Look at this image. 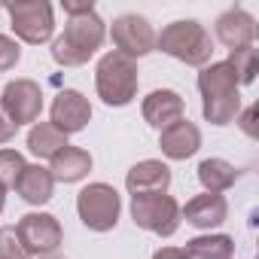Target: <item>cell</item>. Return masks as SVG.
Segmentation results:
<instances>
[{
  "label": "cell",
  "mask_w": 259,
  "mask_h": 259,
  "mask_svg": "<svg viewBox=\"0 0 259 259\" xmlns=\"http://www.w3.org/2000/svg\"><path fill=\"white\" fill-rule=\"evenodd\" d=\"M16 235L22 241V250L31 256H46V253H55L64 241V229L61 223L52 217V213H25L19 223H16Z\"/></svg>",
  "instance_id": "8"
},
{
  "label": "cell",
  "mask_w": 259,
  "mask_h": 259,
  "mask_svg": "<svg viewBox=\"0 0 259 259\" xmlns=\"http://www.w3.org/2000/svg\"><path fill=\"white\" fill-rule=\"evenodd\" d=\"M92 171V156L82 147H64L61 153H55L49 159V174L55 183H79L82 177H89Z\"/></svg>",
  "instance_id": "17"
},
{
  "label": "cell",
  "mask_w": 259,
  "mask_h": 259,
  "mask_svg": "<svg viewBox=\"0 0 259 259\" xmlns=\"http://www.w3.org/2000/svg\"><path fill=\"white\" fill-rule=\"evenodd\" d=\"M153 259H186V256H183V247H162L153 253Z\"/></svg>",
  "instance_id": "28"
},
{
  "label": "cell",
  "mask_w": 259,
  "mask_h": 259,
  "mask_svg": "<svg viewBox=\"0 0 259 259\" xmlns=\"http://www.w3.org/2000/svg\"><path fill=\"white\" fill-rule=\"evenodd\" d=\"M16 132H19V128H16V122L4 113V107H0V147H4V144H10L13 138H16Z\"/></svg>",
  "instance_id": "26"
},
{
  "label": "cell",
  "mask_w": 259,
  "mask_h": 259,
  "mask_svg": "<svg viewBox=\"0 0 259 259\" xmlns=\"http://www.w3.org/2000/svg\"><path fill=\"white\" fill-rule=\"evenodd\" d=\"M138 61L125 58L122 52H107L98 67H95V89H98V98L107 104V107H125L138 98Z\"/></svg>",
  "instance_id": "4"
},
{
  "label": "cell",
  "mask_w": 259,
  "mask_h": 259,
  "mask_svg": "<svg viewBox=\"0 0 259 259\" xmlns=\"http://www.w3.org/2000/svg\"><path fill=\"white\" fill-rule=\"evenodd\" d=\"M37 259H64V256H58V253H46V256H37Z\"/></svg>",
  "instance_id": "31"
},
{
  "label": "cell",
  "mask_w": 259,
  "mask_h": 259,
  "mask_svg": "<svg viewBox=\"0 0 259 259\" xmlns=\"http://www.w3.org/2000/svg\"><path fill=\"white\" fill-rule=\"evenodd\" d=\"M7 13H10V28L22 43L43 46L52 40L55 34L52 4H46V0H16V4L7 7Z\"/></svg>",
  "instance_id": "7"
},
{
  "label": "cell",
  "mask_w": 259,
  "mask_h": 259,
  "mask_svg": "<svg viewBox=\"0 0 259 259\" xmlns=\"http://www.w3.org/2000/svg\"><path fill=\"white\" fill-rule=\"evenodd\" d=\"M198 92H201V113L210 125H229L241 113V92L238 76L229 67V61H210L198 73Z\"/></svg>",
  "instance_id": "1"
},
{
  "label": "cell",
  "mask_w": 259,
  "mask_h": 259,
  "mask_svg": "<svg viewBox=\"0 0 259 259\" xmlns=\"http://www.w3.org/2000/svg\"><path fill=\"white\" fill-rule=\"evenodd\" d=\"M110 37H113V46L116 52H122L125 58H144L150 52H156V31L153 25L138 16V13H125L119 19H113V28H110Z\"/></svg>",
  "instance_id": "9"
},
{
  "label": "cell",
  "mask_w": 259,
  "mask_h": 259,
  "mask_svg": "<svg viewBox=\"0 0 259 259\" xmlns=\"http://www.w3.org/2000/svg\"><path fill=\"white\" fill-rule=\"evenodd\" d=\"M25 156L19 150H0V186L4 189H16V180L25 171Z\"/></svg>",
  "instance_id": "23"
},
{
  "label": "cell",
  "mask_w": 259,
  "mask_h": 259,
  "mask_svg": "<svg viewBox=\"0 0 259 259\" xmlns=\"http://www.w3.org/2000/svg\"><path fill=\"white\" fill-rule=\"evenodd\" d=\"M183 256L186 259H232L235 241L229 235H198V238L186 241Z\"/></svg>",
  "instance_id": "21"
},
{
  "label": "cell",
  "mask_w": 259,
  "mask_h": 259,
  "mask_svg": "<svg viewBox=\"0 0 259 259\" xmlns=\"http://www.w3.org/2000/svg\"><path fill=\"white\" fill-rule=\"evenodd\" d=\"M132 220L135 226L159 235V238H171L183 217H180V204L174 195L168 192H144V195H132Z\"/></svg>",
  "instance_id": "5"
},
{
  "label": "cell",
  "mask_w": 259,
  "mask_h": 259,
  "mask_svg": "<svg viewBox=\"0 0 259 259\" xmlns=\"http://www.w3.org/2000/svg\"><path fill=\"white\" fill-rule=\"evenodd\" d=\"M4 207H7V189L0 186V213H4Z\"/></svg>",
  "instance_id": "30"
},
{
  "label": "cell",
  "mask_w": 259,
  "mask_h": 259,
  "mask_svg": "<svg viewBox=\"0 0 259 259\" xmlns=\"http://www.w3.org/2000/svg\"><path fill=\"white\" fill-rule=\"evenodd\" d=\"M64 147H67V135H61L52 122H34L31 125V132H28V150L37 159H52Z\"/></svg>",
  "instance_id": "20"
},
{
  "label": "cell",
  "mask_w": 259,
  "mask_h": 259,
  "mask_svg": "<svg viewBox=\"0 0 259 259\" xmlns=\"http://www.w3.org/2000/svg\"><path fill=\"white\" fill-rule=\"evenodd\" d=\"M49 116H52V125L58 128L61 135H76V132H82V128L89 125V119H92V104H89V98L82 92L61 89L55 95V101H52Z\"/></svg>",
  "instance_id": "11"
},
{
  "label": "cell",
  "mask_w": 259,
  "mask_h": 259,
  "mask_svg": "<svg viewBox=\"0 0 259 259\" xmlns=\"http://www.w3.org/2000/svg\"><path fill=\"white\" fill-rule=\"evenodd\" d=\"M122 198L110 183H89L76 195V213L85 229L92 232H110L119 223Z\"/></svg>",
  "instance_id": "6"
},
{
  "label": "cell",
  "mask_w": 259,
  "mask_h": 259,
  "mask_svg": "<svg viewBox=\"0 0 259 259\" xmlns=\"http://www.w3.org/2000/svg\"><path fill=\"white\" fill-rule=\"evenodd\" d=\"M156 49H162L165 55L189 67H207L213 58V40L207 28L195 19H180V22L165 25L162 34H156Z\"/></svg>",
  "instance_id": "3"
},
{
  "label": "cell",
  "mask_w": 259,
  "mask_h": 259,
  "mask_svg": "<svg viewBox=\"0 0 259 259\" xmlns=\"http://www.w3.org/2000/svg\"><path fill=\"white\" fill-rule=\"evenodd\" d=\"M0 107L16 122V128L34 125L40 122V113H43V89L34 79H13L7 82L4 95H0Z\"/></svg>",
  "instance_id": "10"
},
{
  "label": "cell",
  "mask_w": 259,
  "mask_h": 259,
  "mask_svg": "<svg viewBox=\"0 0 259 259\" xmlns=\"http://www.w3.org/2000/svg\"><path fill=\"white\" fill-rule=\"evenodd\" d=\"M64 13L67 16H76V13H89V10H95V4L92 0H64Z\"/></svg>",
  "instance_id": "27"
},
{
  "label": "cell",
  "mask_w": 259,
  "mask_h": 259,
  "mask_svg": "<svg viewBox=\"0 0 259 259\" xmlns=\"http://www.w3.org/2000/svg\"><path fill=\"white\" fill-rule=\"evenodd\" d=\"M16 192H19L22 201L40 207V204H46V201L52 198V192H55V180H52L49 168H43V165H25L22 177L16 180Z\"/></svg>",
  "instance_id": "18"
},
{
  "label": "cell",
  "mask_w": 259,
  "mask_h": 259,
  "mask_svg": "<svg viewBox=\"0 0 259 259\" xmlns=\"http://www.w3.org/2000/svg\"><path fill=\"white\" fill-rule=\"evenodd\" d=\"M238 177H241V171L232 162H226V159H204L198 165V183L204 186V192H217L220 195V192L232 189Z\"/></svg>",
  "instance_id": "19"
},
{
  "label": "cell",
  "mask_w": 259,
  "mask_h": 259,
  "mask_svg": "<svg viewBox=\"0 0 259 259\" xmlns=\"http://www.w3.org/2000/svg\"><path fill=\"white\" fill-rule=\"evenodd\" d=\"M180 217H183L192 229L210 232V229H217V226L226 223V217H229V204H226V198L217 195V192H201V195L189 198L186 207H180Z\"/></svg>",
  "instance_id": "15"
},
{
  "label": "cell",
  "mask_w": 259,
  "mask_h": 259,
  "mask_svg": "<svg viewBox=\"0 0 259 259\" xmlns=\"http://www.w3.org/2000/svg\"><path fill=\"white\" fill-rule=\"evenodd\" d=\"M226 61H229V67L235 70L238 85H250V82L256 79V73H259V52H256L253 46H247V49H232Z\"/></svg>",
  "instance_id": "22"
},
{
  "label": "cell",
  "mask_w": 259,
  "mask_h": 259,
  "mask_svg": "<svg viewBox=\"0 0 259 259\" xmlns=\"http://www.w3.org/2000/svg\"><path fill=\"white\" fill-rule=\"evenodd\" d=\"M0 259H28V253L22 250V241L16 235V226L0 229Z\"/></svg>",
  "instance_id": "24"
},
{
  "label": "cell",
  "mask_w": 259,
  "mask_h": 259,
  "mask_svg": "<svg viewBox=\"0 0 259 259\" xmlns=\"http://www.w3.org/2000/svg\"><path fill=\"white\" fill-rule=\"evenodd\" d=\"M168 186H171V168L165 162H159V159H144L125 174V189L132 195L168 192Z\"/></svg>",
  "instance_id": "16"
},
{
  "label": "cell",
  "mask_w": 259,
  "mask_h": 259,
  "mask_svg": "<svg viewBox=\"0 0 259 259\" xmlns=\"http://www.w3.org/2000/svg\"><path fill=\"white\" fill-rule=\"evenodd\" d=\"M159 147L168 159L174 162H186L192 159L198 150H201V132H198V125L189 122L186 116L174 125H168L165 132H159Z\"/></svg>",
  "instance_id": "13"
},
{
  "label": "cell",
  "mask_w": 259,
  "mask_h": 259,
  "mask_svg": "<svg viewBox=\"0 0 259 259\" xmlns=\"http://www.w3.org/2000/svg\"><path fill=\"white\" fill-rule=\"evenodd\" d=\"M141 113H144V122L147 125H153L156 132H165L168 125H174V122L183 119L186 104H183V98L174 89H156V92H150L144 98Z\"/></svg>",
  "instance_id": "12"
},
{
  "label": "cell",
  "mask_w": 259,
  "mask_h": 259,
  "mask_svg": "<svg viewBox=\"0 0 259 259\" xmlns=\"http://www.w3.org/2000/svg\"><path fill=\"white\" fill-rule=\"evenodd\" d=\"M250 119H253V110H247V113H244V122H241L247 135H253V125H250Z\"/></svg>",
  "instance_id": "29"
},
{
  "label": "cell",
  "mask_w": 259,
  "mask_h": 259,
  "mask_svg": "<svg viewBox=\"0 0 259 259\" xmlns=\"http://www.w3.org/2000/svg\"><path fill=\"white\" fill-rule=\"evenodd\" d=\"M104 37H107V25L95 10L67 16L64 34L52 40V61L61 67H79L104 46Z\"/></svg>",
  "instance_id": "2"
},
{
  "label": "cell",
  "mask_w": 259,
  "mask_h": 259,
  "mask_svg": "<svg viewBox=\"0 0 259 259\" xmlns=\"http://www.w3.org/2000/svg\"><path fill=\"white\" fill-rule=\"evenodd\" d=\"M19 58H22L19 43H16L13 37H7V34H0V73H4V70H13V67L19 64Z\"/></svg>",
  "instance_id": "25"
},
{
  "label": "cell",
  "mask_w": 259,
  "mask_h": 259,
  "mask_svg": "<svg viewBox=\"0 0 259 259\" xmlns=\"http://www.w3.org/2000/svg\"><path fill=\"white\" fill-rule=\"evenodd\" d=\"M217 40L232 52V49H247L253 46L256 40V19L241 10V7H232L226 10L220 19H217Z\"/></svg>",
  "instance_id": "14"
}]
</instances>
